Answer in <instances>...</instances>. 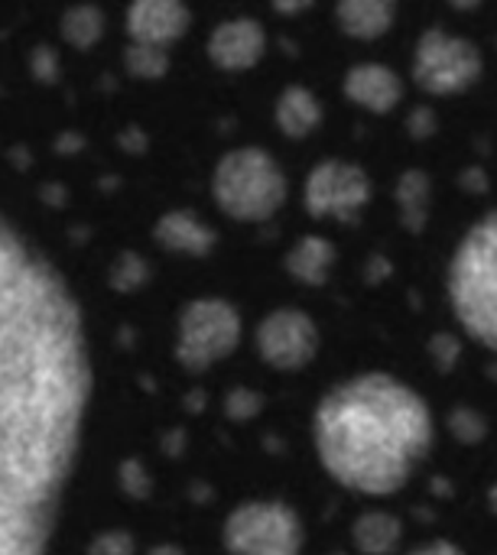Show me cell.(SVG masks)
Wrapping results in <instances>:
<instances>
[{
    "instance_id": "6da1fadb",
    "label": "cell",
    "mask_w": 497,
    "mask_h": 555,
    "mask_svg": "<svg viewBox=\"0 0 497 555\" xmlns=\"http://www.w3.org/2000/svg\"><path fill=\"white\" fill-rule=\"evenodd\" d=\"M88 397L81 309L0 215V555H49Z\"/></svg>"
},
{
    "instance_id": "7a4b0ae2",
    "label": "cell",
    "mask_w": 497,
    "mask_h": 555,
    "mask_svg": "<svg viewBox=\"0 0 497 555\" xmlns=\"http://www.w3.org/2000/svg\"><path fill=\"white\" fill-rule=\"evenodd\" d=\"M313 442L332 481L365 498H391L433 452L436 420L410 384L371 371L319 400Z\"/></svg>"
},
{
    "instance_id": "3957f363",
    "label": "cell",
    "mask_w": 497,
    "mask_h": 555,
    "mask_svg": "<svg viewBox=\"0 0 497 555\" xmlns=\"http://www.w3.org/2000/svg\"><path fill=\"white\" fill-rule=\"evenodd\" d=\"M446 296L462 332L497 354V208L472 221L456 244Z\"/></svg>"
},
{
    "instance_id": "277c9868",
    "label": "cell",
    "mask_w": 497,
    "mask_h": 555,
    "mask_svg": "<svg viewBox=\"0 0 497 555\" xmlns=\"http://www.w3.org/2000/svg\"><path fill=\"white\" fill-rule=\"evenodd\" d=\"M212 195L234 221H267L286 202V172L260 146H238L215 166Z\"/></svg>"
},
{
    "instance_id": "5b68a950",
    "label": "cell",
    "mask_w": 497,
    "mask_h": 555,
    "mask_svg": "<svg viewBox=\"0 0 497 555\" xmlns=\"http://www.w3.org/2000/svg\"><path fill=\"white\" fill-rule=\"evenodd\" d=\"M485 72V55L479 42L459 33H446L443 26H430L420 33L413 49V81L420 91L433 98L466 94L479 85Z\"/></svg>"
},
{
    "instance_id": "8992f818",
    "label": "cell",
    "mask_w": 497,
    "mask_h": 555,
    "mask_svg": "<svg viewBox=\"0 0 497 555\" xmlns=\"http://www.w3.org/2000/svg\"><path fill=\"white\" fill-rule=\"evenodd\" d=\"M221 543L228 555H300L306 530L290 504L247 501L228 514Z\"/></svg>"
},
{
    "instance_id": "52a82bcc",
    "label": "cell",
    "mask_w": 497,
    "mask_h": 555,
    "mask_svg": "<svg viewBox=\"0 0 497 555\" xmlns=\"http://www.w3.org/2000/svg\"><path fill=\"white\" fill-rule=\"evenodd\" d=\"M241 341V315L225 299H195L179 315L176 354L189 371L225 361Z\"/></svg>"
},
{
    "instance_id": "ba28073f",
    "label": "cell",
    "mask_w": 497,
    "mask_h": 555,
    "mask_svg": "<svg viewBox=\"0 0 497 555\" xmlns=\"http://www.w3.org/2000/svg\"><path fill=\"white\" fill-rule=\"evenodd\" d=\"M303 202L306 211L319 221H358L365 205L371 202V179L358 163L326 159L306 176Z\"/></svg>"
},
{
    "instance_id": "9c48e42d",
    "label": "cell",
    "mask_w": 497,
    "mask_h": 555,
    "mask_svg": "<svg viewBox=\"0 0 497 555\" xmlns=\"http://www.w3.org/2000/svg\"><path fill=\"white\" fill-rule=\"evenodd\" d=\"M257 351L273 371H303L319 351V325L303 309H277L257 325Z\"/></svg>"
},
{
    "instance_id": "30bf717a",
    "label": "cell",
    "mask_w": 497,
    "mask_h": 555,
    "mask_svg": "<svg viewBox=\"0 0 497 555\" xmlns=\"http://www.w3.org/2000/svg\"><path fill=\"white\" fill-rule=\"evenodd\" d=\"M267 52V33L251 16L225 20L208 36V59L225 72H244L254 68Z\"/></svg>"
},
{
    "instance_id": "8fae6325",
    "label": "cell",
    "mask_w": 497,
    "mask_h": 555,
    "mask_svg": "<svg viewBox=\"0 0 497 555\" xmlns=\"http://www.w3.org/2000/svg\"><path fill=\"white\" fill-rule=\"evenodd\" d=\"M342 91L352 104L371 114H391L404 98L400 75L384 62H358L345 72Z\"/></svg>"
},
{
    "instance_id": "7c38bea8",
    "label": "cell",
    "mask_w": 497,
    "mask_h": 555,
    "mask_svg": "<svg viewBox=\"0 0 497 555\" xmlns=\"http://www.w3.org/2000/svg\"><path fill=\"white\" fill-rule=\"evenodd\" d=\"M186 26H189V10L173 0H146L127 10V29L133 36V46L166 49L186 33Z\"/></svg>"
},
{
    "instance_id": "4fadbf2b",
    "label": "cell",
    "mask_w": 497,
    "mask_h": 555,
    "mask_svg": "<svg viewBox=\"0 0 497 555\" xmlns=\"http://www.w3.org/2000/svg\"><path fill=\"white\" fill-rule=\"evenodd\" d=\"M156 244L173 250V254H192V257H202L215 247V234L212 228L199 218V215H189V211H169L156 221Z\"/></svg>"
},
{
    "instance_id": "5bb4252c",
    "label": "cell",
    "mask_w": 497,
    "mask_h": 555,
    "mask_svg": "<svg viewBox=\"0 0 497 555\" xmlns=\"http://www.w3.org/2000/svg\"><path fill=\"white\" fill-rule=\"evenodd\" d=\"M335 244L322 234H309L303 241H296L286 254V270L293 280H300L303 286H326L332 270H335Z\"/></svg>"
},
{
    "instance_id": "9a60e30c",
    "label": "cell",
    "mask_w": 497,
    "mask_h": 555,
    "mask_svg": "<svg viewBox=\"0 0 497 555\" xmlns=\"http://www.w3.org/2000/svg\"><path fill=\"white\" fill-rule=\"evenodd\" d=\"M335 20L345 36L368 42V39H381L394 26L397 7L391 0H342L335 7Z\"/></svg>"
},
{
    "instance_id": "2e32d148",
    "label": "cell",
    "mask_w": 497,
    "mask_h": 555,
    "mask_svg": "<svg viewBox=\"0 0 497 555\" xmlns=\"http://www.w3.org/2000/svg\"><path fill=\"white\" fill-rule=\"evenodd\" d=\"M394 202H397V215L400 224L410 234H420L430 221L433 211V179L426 169H407L400 172L397 185H394Z\"/></svg>"
},
{
    "instance_id": "e0dca14e",
    "label": "cell",
    "mask_w": 497,
    "mask_h": 555,
    "mask_svg": "<svg viewBox=\"0 0 497 555\" xmlns=\"http://www.w3.org/2000/svg\"><path fill=\"white\" fill-rule=\"evenodd\" d=\"M273 117H277V127L286 133V137H309L319 120H322V104L319 98L303 88V85H286L277 98V107H273Z\"/></svg>"
},
{
    "instance_id": "ac0fdd59",
    "label": "cell",
    "mask_w": 497,
    "mask_h": 555,
    "mask_svg": "<svg viewBox=\"0 0 497 555\" xmlns=\"http://www.w3.org/2000/svg\"><path fill=\"white\" fill-rule=\"evenodd\" d=\"M400 540H404V524L387 511H368L352 527V543L361 555L397 553Z\"/></svg>"
},
{
    "instance_id": "d6986e66",
    "label": "cell",
    "mask_w": 497,
    "mask_h": 555,
    "mask_svg": "<svg viewBox=\"0 0 497 555\" xmlns=\"http://www.w3.org/2000/svg\"><path fill=\"white\" fill-rule=\"evenodd\" d=\"M104 33V16L98 7H75L62 16V36L75 46V49H85V46H94Z\"/></svg>"
},
{
    "instance_id": "ffe728a7",
    "label": "cell",
    "mask_w": 497,
    "mask_h": 555,
    "mask_svg": "<svg viewBox=\"0 0 497 555\" xmlns=\"http://www.w3.org/2000/svg\"><path fill=\"white\" fill-rule=\"evenodd\" d=\"M449 433L456 436V442L462 446H479L488 439V420L482 410L475 406H456L449 413Z\"/></svg>"
},
{
    "instance_id": "44dd1931",
    "label": "cell",
    "mask_w": 497,
    "mask_h": 555,
    "mask_svg": "<svg viewBox=\"0 0 497 555\" xmlns=\"http://www.w3.org/2000/svg\"><path fill=\"white\" fill-rule=\"evenodd\" d=\"M169 65L166 49H150V46H130L127 49V68L140 78H156Z\"/></svg>"
},
{
    "instance_id": "7402d4cb",
    "label": "cell",
    "mask_w": 497,
    "mask_h": 555,
    "mask_svg": "<svg viewBox=\"0 0 497 555\" xmlns=\"http://www.w3.org/2000/svg\"><path fill=\"white\" fill-rule=\"evenodd\" d=\"M459 354H462V345H459L453 335H446V332L433 335V341H430V358H433V364H436L439 371L456 367Z\"/></svg>"
},
{
    "instance_id": "603a6c76",
    "label": "cell",
    "mask_w": 497,
    "mask_h": 555,
    "mask_svg": "<svg viewBox=\"0 0 497 555\" xmlns=\"http://www.w3.org/2000/svg\"><path fill=\"white\" fill-rule=\"evenodd\" d=\"M260 406H264V400L254 390H244V387L228 397V416L231 420H251V416L260 413Z\"/></svg>"
},
{
    "instance_id": "cb8c5ba5",
    "label": "cell",
    "mask_w": 497,
    "mask_h": 555,
    "mask_svg": "<svg viewBox=\"0 0 497 555\" xmlns=\"http://www.w3.org/2000/svg\"><path fill=\"white\" fill-rule=\"evenodd\" d=\"M91 555H133V540L127 533H104L94 540Z\"/></svg>"
},
{
    "instance_id": "d4e9b609",
    "label": "cell",
    "mask_w": 497,
    "mask_h": 555,
    "mask_svg": "<svg viewBox=\"0 0 497 555\" xmlns=\"http://www.w3.org/2000/svg\"><path fill=\"white\" fill-rule=\"evenodd\" d=\"M436 127H439V120H436V111L433 107H417L413 114H410V120H407V130L417 137V140H426V137H433L436 133Z\"/></svg>"
},
{
    "instance_id": "484cf974",
    "label": "cell",
    "mask_w": 497,
    "mask_h": 555,
    "mask_svg": "<svg viewBox=\"0 0 497 555\" xmlns=\"http://www.w3.org/2000/svg\"><path fill=\"white\" fill-rule=\"evenodd\" d=\"M407 555H469L459 543H453V540H430V543H423V546H417V550H410Z\"/></svg>"
},
{
    "instance_id": "4316f807",
    "label": "cell",
    "mask_w": 497,
    "mask_h": 555,
    "mask_svg": "<svg viewBox=\"0 0 497 555\" xmlns=\"http://www.w3.org/2000/svg\"><path fill=\"white\" fill-rule=\"evenodd\" d=\"M488 507H492V514L497 517V481L488 488Z\"/></svg>"
},
{
    "instance_id": "83f0119b",
    "label": "cell",
    "mask_w": 497,
    "mask_h": 555,
    "mask_svg": "<svg viewBox=\"0 0 497 555\" xmlns=\"http://www.w3.org/2000/svg\"><path fill=\"white\" fill-rule=\"evenodd\" d=\"M332 555H345V553H332Z\"/></svg>"
}]
</instances>
